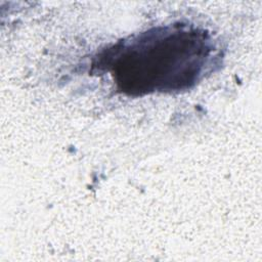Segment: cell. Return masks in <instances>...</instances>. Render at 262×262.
<instances>
[{
    "label": "cell",
    "mask_w": 262,
    "mask_h": 262,
    "mask_svg": "<svg viewBox=\"0 0 262 262\" xmlns=\"http://www.w3.org/2000/svg\"><path fill=\"white\" fill-rule=\"evenodd\" d=\"M212 49L205 33L173 26L143 33L104 57L121 90L140 95L194 85L209 66Z\"/></svg>",
    "instance_id": "cell-1"
}]
</instances>
